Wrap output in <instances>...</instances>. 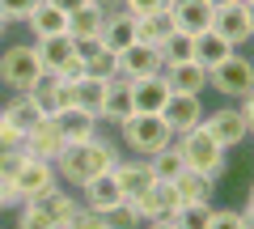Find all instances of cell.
<instances>
[{
  "label": "cell",
  "instance_id": "16",
  "mask_svg": "<svg viewBox=\"0 0 254 229\" xmlns=\"http://www.w3.org/2000/svg\"><path fill=\"white\" fill-rule=\"evenodd\" d=\"M60 153H64V136H60V128H55L51 115H43V119H38L34 128L26 132V157H43V161H55Z\"/></svg>",
  "mask_w": 254,
  "mask_h": 229
},
{
  "label": "cell",
  "instance_id": "28",
  "mask_svg": "<svg viewBox=\"0 0 254 229\" xmlns=\"http://www.w3.org/2000/svg\"><path fill=\"white\" fill-rule=\"evenodd\" d=\"M174 187H178L182 204H199V200H212V187H216V178L195 174V170H182V174L174 178Z\"/></svg>",
  "mask_w": 254,
  "mask_h": 229
},
{
  "label": "cell",
  "instance_id": "29",
  "mask_svg": "<svg viewBox=\"0 0 254 229\" xmlns=\"http://www.w3.org/2000/svg\"><path fill=\"white\" fill-rule=\"evenodd\" d=\"M76 106L102 119V106H106V81H102V76H89V73H85L81 81H76Z\"/></svg>",
  "mask_w": 254,
  "mask_h": 229
},
{
  "label": "cell",
  "instance_id": "48",
  "mask_svg": "<svg viewBox=\"0 0 254 229\" xmlns=\"http://www.w3.org/2000/svg\"><path fill=\"white\" fill-rule=\"evenodd\" d=\"M212 4H216V9H220V4H246V0H212Z\"/></svg>",
  "mask_w": 254,
  "mask_h": 229
},
{
  "label": "cell",
  "instance_id": "14",
  "mask_svg": "<svg viewBox=\"0 0 254 229\" xmlns=\"http://www.w3.org/2000/svg\"><path fill=\"white\" fill-rule=\"evenodd\" d=\"M110 174H115V183H119V191H123V200H140V195H144L148 187L157 183L144 157H131V161H115V165H110Z\"/></svg>",
  "mask_w": 254,
  "mask_h": 229
},
{
  "label": "cell",
  "instance_id": "40",
  "mask_svg": "<svg viewBox=\"0 0 254 229\" xmlns=\"http://www.w3.org/2000/svg\"><path fill=\"white\" fill-rule=\"evenodd\" d=\"M55 76H60L64 85H76V81L85 76V60H81V55H76V60H68V64H64V68H60Z\"/></svg>",
  "mask_w": 254,
  "mask_h": 229
},
{
  "label": "cell",
  "instance_id": "44",
  "mask_svg": "<svg viewBox=\"0 0 254 229\" xmlns=\"http://www.w3.org/2000/svg\"><path fill=\"white\" fill-rule=\"evenodd\" d=\"M242 229H254V208H242Z\"/></svg>",
  "mask_w": 254,
  "mask_h": 229
},
{
  "label": "cell",
  "instance_id": "27",
  "mask_svg": "<svg viewBox=\"0 0 254 229\" xmlns=\"http://www.w3.org/2000/svg\"><path fill=\"white\" fill-rule=\"evenodd\" d=\"M148 161V170H153V178L157 183H174V178L187 170V161H182V153H178V145H165L161 153H153V157H144Z\"/></svg>",
  "mask_w": 254,
  "mask_h": 229
},
{
  "label": "cell",
  "instance_id": "37",
  "mask_svg": "<svg viewBox=\"0 0 254 229\" xmlns=\"http://www.w3.org/2000/svg\"><path fill=\"white\" fill-rule=\"evenodd\" d=\"M165 4H170V0H123V9L131 13V17H153V13H165Z\"/></svg>",
  "mask_w": 254,
  "mask_h": 229
},
{
  "label": "cell",
  "instance_id": "1",
  "mask_svg": "<svg viewBox=\"0 0 254 229\" xmlns=\"http://www.w3.org/2000/svg\"><path fill=\"white\" fill-rule=\"evenodd\" d=\"M115 161H119L115 140H106V136L98 132L93 140H81V145H64V153L55 157V174H60V183H68L72 191H81L89 178L106 174Z\"/></svg>",
  "mask_w": 254,
  "mask_h": 229
},
{
  "label": "cell",
  "instance_id": "9",
  "mask_svg": "<svg viewBox=\"0 0 254 229\" xmlns=\"http://www.w3.org/2000/svg\"><path fill=\"white\" fill-rule=\"evenodd\" d=\"M165 13H170L174 30H182V34H199V30L212 26L216 4H212V0H170V4H165Z\"/></svg>",
  "mask_w": 254,
  "mask_h": 229
},
{
  "label": "cell",
  "instance_id": "7",
  "mask_svg": "<svg viewBox=\"0 0 254 229\" xmlns=\"http://www.w3.org/2000/svg\"><path fill=\"white\" fill-rule=\"evenodd\" d=\"M131 204H136L140 221L148 225V221H170L174 212L182 208V195H178V187H174V183H153L140 200H131Z\"/></svg>",
  "mask_w": 254,
  "mask_h": 229
},
{
  "label": "cell",
  "instance_id": "49",
  "mask_svg": "<svg viewBox=\"0 0 254 229\" xmlns=\"http://www.w3.org/2000/svg\"><path fill=\"white\" fill-rule=\"evenodd\" d=\"M4 30H9V21H4V17H0V38H4Z\"/></svg>",
  "mask_w": 254,
  "mask_h": 229
},
{
  "label": "cell",
  "instance_id": "2",
  "mask_svg": "<svg viewBox=\"0 0 254 229\" xmlns=\"http://www.w3.org/2000/svg\"><path fill=\"white\" fill-rule=\"evenodd\" d=\"M174 145H178V153H182V161H187V170H195V174H208V178H220L225 174V165H229V149L225 145H216V140L208 136V128H190V132H182V136H174Z\"/></svg>",
  "mask_w": 254,
  "mask_h": 229
},
{
  "label": "cell",
  "instance_id": "25",
  "mask_svg": "<svg viewBox=\"0 0 254 229\" xmlns=\"http://www.w3.org/2000/svg\"><path fill=\"white\" fill-rule=\"evenodd\" d=\"M229 51H237V47H229L225 38H220L216 30L208 26V30H199V34H195V51H190V55H195V60H199L203 68H216Z\"/></svg>",
  "mask_w": 254,
  "mask_h": 229
},
{
  "label": "cell",
  "instance_id": "24",
  "mask_svg": "<svg viewBox=\"0 0 254 229\" xmlns=\"http://www.w3.org/2000/svg\"><path fill=\"white\" fill-rule=\"evenodd\" d=\"M102 21H106V9H98V4H85V9L68 13V34H72L81 47H85V43H98Z\"/></svg>",
  "mask_w": 254,
  "mask_h": 229
},
{
  "label": "cell",
  "instance_id": "13",
  "mask_svg": "<svg viewBox=\"0 0 254 229\" xmlns=\"http://www.w3.org/2000/svg\"><path fill=\"white\" fill-rule=\"evenodd\" d=\"M161 76L170 85V93H203L208 89V68L199 60H174V64L161 68Z\"/></svg>",
  "mask_w": 254,
  "mask_h": 229
},
{
  "label": "cell",
  "instance_id": "23",
  "mask_svg": "<svg viewBox=\"0 0 254 229\" xmlns=\"http://www.w3.org/2000/svg\"><path fill=\"white\" fill-rule=\"evenodd\" d=\"M81 204L85 208H93V212H106V208H115V204H123V191H119V183H115V174H98V178H89V183L81 187Z\"/></svg>",
  "mask_w": 254,
  "mask_h": 229
},
{
  "label": "cell",
  "instance_id": "33",
  "mask_svg": "<svg viewBox=\"0 0 254 229\" xmlns=\"http://www.w3.org/2000/svg\"><path fill=\"white\" fill-rule=\"evenodd\" d=\"M157 51H161L165 64H174V60H195V55H190V51H195V34H182V30H174V34L165 38Z\"/></svg>",
  "mask_w": 254,
  "mask_h": 229
},
{
  "label": "cell",
  "instance_id": "8",
  "mask_svg": "<svg viewBox=\"0 0 254 229\" xmlns=\"http://www.w3.org/2000/svg\"><path fill=\"white\" fill-rule=\"evenodd\" d=\"M203 128H208V136L216 140V145H225V149H237L250 136V128H246V119H242L237 106H216L212 115H203Z\"/></svg>",
  "mask_w": 254,
  "mask_h": 229
},
{
  "label": "cell",
  "instance_id": "15",
  "mask_svg": "<svg viewBox=\"0 0 254 229\" xmlns=\"http://www.w3.org/2000/svg\"><path fill=\"white\" fill-rule=\"evenodd\" d=\"M212 30H216L229 47H246V43L254 38L250 17H246V4H220L216 17H212Z\"/></svg>",
  "mask_w": 254,
  "mask_h": 229
},
{
  "label": "cell",
  "instance_id": "10",
  "mask_svg": "<svg viewBox=\"0 0 254 229\" xmlns=\"http://www.w3.org/2000/svg\"><path fill=\"white\" fill-rule=\"evenodd\" d=\"M203 115H208V110H203L199 93H170V102H165V110H161V119L170 123L174 136H182V132H190V128H199Z\"/></svg>",
  "mask_w": 254,
  "mask_h": 229
},
{
  "label": "cell",
  "instance_id": "39",
  "mask_svg": "<svg viewBox=\"0 0 254 229\" xmlns=\"http://www.w3.org/2000/svg\"><path fill=\"white\" fill-rule=\"evenodd\" d=\"M208 229H242V212L237 208H216L208 221Z\"/></svg>",
  "mask_w": 254,
  "mask_h": 229
},
{
  "label": "cell",
  "instance_id": "17",
  "mask_svg": "<svg viewBox=\"0 0 254 229\" xmlns=\"http://www.w3.org/2000/svg\"><path fill=\"white\" fill-rule=\"evenodd\" d=\"M98 43L106 47V51H127V47L136 43V17L127 9H110L106 13V21H102V34H98Z\"/></svg>",
  "mask_w": 254,
  "mask_h": 229
},
{
  "label": "cell",
  "instance_id": "50",
  "mask_svg": "<svg viewBox=\"0 0 254 229\" xmlns=\"http://www.w3.org/2000/svg\"><path fill=\"white\" fill-rule=\"evenodd\" d=\"M4 208H9V204H4V191H0V212H4Z\"/></svg>",
  "mask_w": 254,
  "mask_h": 229
},
{
  "label": "cell",
  "instance_id": "4",
  "mask_svg": "<svg viewBox=\"0 0 254 229\" xmlns=\"http://www.w3.org/2000/svg\"><path fill=\"white\" fill-rule=\"evenodd\" d=\"M38 76H43V60H38L34 43H13L0 51V85L9 93H26Z\"/></svg>",
  "mask_w": 254,
  "mask_h": 229
},
{
  "label": "cell",
  "instance_id": "36",
  "mask_svg": "<svg viewBox=\"0 0 254 229\" xmlns=\"http://www.w3.org/2000/svg\"><path fill=\"white\" fill-rule=\"evenodd\" d=\"M34 4H38V0H0V17L9 21V26H13V21H26Z\"/></svg>",
  "mask_w": 254,
  "mask_h": 229
},
{
  "label": "cell",
  "instance_id": "18",
  "mask_svg": "<svg viewBox=\"0 0 254 229\" xmlns=\"http://www.w3.org/2000/svg\"><path fill=\"white\" fill-rule=\"evenodd\" d=\"M34 51L43 60V73H60L68 60L81 55V43L72 34H51V38H34Z\"/></svg>",
  "mask_w": 254,
  "mask_h": 229
},
{
  "label": "cell",
  "instance_id": "43",
  "mask_svg": "<svg viewBox=\"0 0 254 229\" xmlns=\"http://www.w3.org/2000/svg\"><path fill=\"white\" fill-rule=\"evenodd\" d=\"M93 4H98V9H106V13H110V9H123V0H93Z\"/></svg>",
  "mask_w": 254,
  "mask_h": 229
},
{
  "label": "cell",
  "instance_id": "11",
  "mask_svg": "<svg viewBox=\"0 0 254 229\" xmlns=\"http://www.w3.org/2000/svg\"><path fill=\"white\" fill-rule=\"evenodd\" d=\"M51 119H55V128H60L64 145H81V140H93L102 132V119L89 115V110H81V106H64V110H55Z\"/></svg>",
  "mask_w": 254,
  "mask_h": 229
},
{
  "label": "cell",
  "instance_id": "21",
  "mask_svg": "<svg viewBox=\"0 0 254 229\" xmlns=\"http://www.w3.org/2000/svg\"><path fill=\"white\" fill-rule=\"evenodd\" d=\"M30 34L34 38H51V34H68V13L60 9V4H51V0H38L34 9H30L26 17Z\"/></svg>",
  "mask_w": 254,
  "mask_h": 229
},
{
  "label": "cell",
  "instance_id": "26",
  "mask_svg": "<svg viewBox=\"0 0 254 229\" xmlns=\"http://www.w3.org/2000/svg\"><path fill=\"white\" fill-rule=\"evenodd\" d=\"M81 60H85V73H89V76H102V81H110V76L119 73V55L106 51L102 43H85V47H81Z\"/></svg>",
  "mask_w": 254,
  "mask_h": 229
},
{
  "label": "cell",
  "instance_id": "31",
  "mask_svg": "<svg viewBox=\"0 0 254 229\" xmlns=\"http://www.w3.org/2000/svg\"><path fill=\"white\" fill-rule=\"evenodd\" d=\"M0 115H9V119L17 123L21 132H30L38 119H43V110H38V102L30 98V93H13V98H9V106L0 110Z\"/></svg>",
  "mask_w": 254,
  "mask_h": 229
},
{
  "label": "cell",
  "instance_id": "30",
  "mask_svg": "<svg viewBox=\"0 0 254 229\" xmlns=\"http://www.w3.org/2000/svg\"><path fill=\"white\" fill-rule=\"evenodd\" d=\"M170 34H174L170 13H153V17H140L136 21V43H144V47H161Z\"/></svg>",
  "mask_w": 254,
  "mask_h": 229
},
{
  "label": "cell",
  "instance_id": "5",
  "mask_svg": "<svg viewBox=\"0 0 254 229\" xmlns=\"http://www.w3.org/2000/svg\"><path fill=\"white\" fill-rule=\"evenodd\" d=\"M208 89H216L220 98H233V102H242L246 93L254 89V60H250V55H237V51H229L216 68H208Z\"/></svg>",
  "mask_w": 254,
  "mask_h": 229
},
{
  "label": "cell",
  "instance_id": "32",
  "mask_svg": "<svg viewBox=\"0 0 254 229\" xmlns=\"http://www.w3.org/2000/svg\"><path fill=\"white\" fill-rule=\"evenodd\" d=\"M212 200H199V204H182L178 212H174V229H208V221H212Z\"/></svg>",
  "mask_w": 254,
  "mask_h": 229
},
{
  "label": "cell",
  "instance_id": "35",
  "mask_svg": "<svg viewBox=\"0 0 254 229\" xmlns=\"http://www.w3.org/2000/svg\"><path fill=\"white\" fill-rule=\"evenodd\" d=\"M17 229H55V221L34 200H26V204H17Z\"/></svg>",
  "mask_w": 254,
  "mask_h": 229
},
{
  "label": "cell",
  "instance_id": "45",
  "mask_svg": "<svg viewBox=\"0 0 254 229\" xmlns=\"http://www.w3.org/2000/svg\"><path fill=\"white\" fill-rule=\"evenodd\" d=\"M140 229H174V221H148V225H140Z\"/></svg>",
  "mask_w": 254,
  "mask_h": 229
},
{
  "label": "cell",
  "instance_id": "12",
  "mask_svg": "<svg viewBox=\"0 0 254 229\" xmlns=\"http://www.w3.org/2000/svg\"><path fill=\"white\" fill-rule=\"evenodd\" d=\"M165 68L161 51L157 47H144V43H131L127 51H119V73L127 76V81H144V76H157Z\"/></svg>",
  "mask_w": 254,
  "mask_h": 229
},
{
  "label": "cell",
  "instance_id": "38",
  "mask_svg": "<svg viewBox=\"0 0 254 229\" xmlns=\"http://www.w3.org/2000/svg\"><path fill=\"white\" fill-rule=\"evenodd\" d=\"M64 229H106V221H102V212H93V208H85V204H81V208H76V217L68 221Z\"/></svg>",
  "mask_w": 254,
  "mask_h": 229
},
{
  "label": "cell",
  "instance_id": "51",
  "mask_svg": "<svg viewBox=\"0 0 254 229\" xmlns=\"http://www.w3.org/2000/svg\"><path fill=\"white\" fill-rule=\"evenodd\" d=\"M0 229H4V225H0Z\"/></svg>",
  "mask_w": 254,
  "mask_h": 229
},
{
  "label": "cell",
  "instance_id": "46",
  "mask_svg": "<svg viewBox=\"0 0 254 229\" xmlns=\"http://www.w3.org/2000/svg\"><path fill=\"white\" fill-rule=\"evenodd\" d=\"M246 17H250V30H254V0H246Z\"/></svg>",
  "mask_w": 254,
  "mask_h": 229
},
{
  "label": "cell",
  "instance_id": "34",
  "mask_svg": "<svg viewBox=\"0 0 254 229\" xmlns=\"http://www.w3.org/2000/svg\"><path fill=\"white\" fill-rule=\"evenodd\" d=\"M102 221H106V229H140V225H144L131 200H123V204H115V208H106V212H102Z\"/></svg>",
  "mask_w": 254,
  "mask_h": 229
},
{
  "label": "cell",
  "instance_id": "3",
  "mask_svg": "<svg viewBox=\"0 0 254 229\" xmlns=\"http://www.w3.org/2000/svg\"><path fill=\"white\" fill-rule=\"evenodd\" d=\"M119 136H123V145L136 157H153V153H161L165 145H174L170 123H165L161 115H140V110L119 123Z\"/></svg>",
  "mask_w": 254,
  "mask_h": 229
},
{
  "label": "cell",
  "instance_id": "20",
  "mask_svg": "<svg viewBox=\"0 0 254 229\" xmlns=\"http://www.w3.org/2000/svg\"><path fill=\"white\" fill-rule=\"evenodd\" d=\"M127 115H136L131 106V81L123 73H115L106 81V106H102V123H123Z\"/></svg>",
  "mask_w": 254,
  "mask_h": 229
},
{
  "label": "cell",
  "instance_id": "22",
  "mask_svg": "<svg viewBox=\"0 0 254 229\" xmlns=\"http://www.w3.org/2000/svg\"><path fill=\"white\" fill-rule=\"evenodd\" d=\"M34 204L55 221V229H64L68 221L76 217V208H81V195H76V191H64V187H51V191L34 195Z\"/></svg>",
  "mask_w": 254,
  "mask_h": 229
},
{
  "label": "cell",
  "instance_id": "47",
  "mask_svg": "<svg viewBox=\"0 0 254 229\" xmlns=\"http://www.w3.org/2000/svg\"><path fill=\"white\" fill-rule=\"evenodd\" d=\"M246 208H254V183H250V191H246Z\"/></svg>",
  "mask_w": 254,
  "mask_h": 229
},
{
  "label": "cell",
  "instance_id": "41",
  "mask_svg": "<svg viewBox=\"0 0 254 229\" xmlns=\"http://www.w3.org/2000/svg\"><path fill=\"white\" fill-rule=\"evenodd\" d=\"M237 110H242V119H246V128H250V132H254V89H250V93H246V98H242V102H237Z\"/></svg>",
  "mask_w": 254,
  "mask_h": 229
},
{
  "label": "cell",
  "instance_id": "19",
  "mask_svg": "<svg viewBox=\"0 0 254 229\" xmlns=\"http://www.w3.org/2000/svg\"><path fill=\"white\" fill-rule=\"evenodd\" d=\"M165 102H170V85H165V76H144V81H131V106L140 110V115H161Z\"/></svg>",
  "mask_w": 254,
  "mask_h": 229
},
{
  "label": "cell",
  "instance_id": "6",
  "mask_svg": "<svg viewBox=\"0 0 254 229\" xmlns=\"http://www.w3.org/2000/svg\"><path fill=\"white\" fill-rule=\"evenodd\" d=\"M51 187H60L55 161H43V157H21L17 174H13V187H9V208H17V204L34 200V195H43V191H51Z\"/></svg>",
  "mask_w": 254,
  "mask_h": 229
},
{
  "label": "cell",
  "instance_id": "42",
  "mask_svg": "<svg viewBox=\"0 0 254 229\" xmlns=\"http://www.w3.org/2000/svg\"><path fill=\"white\" fill-rule=\"evenodd\" d=\"M51 4H60L64 13H76V9H85V4H93V0H51Z\"/></svg>",
  "mask_w": 254,
  "mask_h": 229
}]
</instances>
